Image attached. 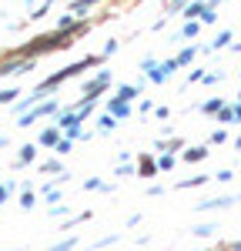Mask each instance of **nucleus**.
<instances>
[{
	"label": "nucleus",
	"instance_id": "obj_1",
	"mask_svg": "<svg viewBox=\"0 0 241 251\" xmlns=\"http://www.w3.org/2000/svg\"><path fill=\"white\" fill-rule=\"evenodd\" d=\"M100 54H91V57H84V60H77V64H71V67H64V71H57V74H54V77H47L44 80V84H40L37 91H34V94H47V91H54V87H60V84H64V80H71V77H77L80 71H87V67H97L100 64Z\"/></svg>",
	"mask_w": 241,
	"mask_h": 251
},
{
	"label": "nucleus",
	"instance_id": "obj_2",
	"mask_svg": "<svg viewBox=\"0 0 241 251\" xmlns=\"http://www.w3.org/2000/svg\"><path fill=\"white\" fill-rule=\"evenodd\" d=\"M57 111H60L57 97H54V100H44V104H34L30 111L20 114V127H30V124H37L40 117H50V114H57Z\"/></svg>",
	"mask_w": 241,
	"mask_h": 251
},
{
	"label": "nucleus",
	"instance_id": "obj_3",
	"mask_svg": "<svg viewBox=\"0 0 241 251\" xmlns=\"http://www.w3.org/2000/svg\"><path fill=\"white\" fill-rule=\"evenodd\" d=\"M238 198L235 194H218V198H208V201H201L198 211H221V208H231Z\"/></svg>",
	"mask_w": 241,
	"mask_h": 251
},
{
	"label": "nucleus",
	"instance_id": "obj_4",
	"mask_svg": "<svg viewBox=\"0 0 241 251\" xmlns=\"http://www.w3.org/2000/svg\"><path fill=\"white\" fill-rule=\"evenodd\" d=\"M107 87H111V74H107V71H100L97 77H94L91 84H87V87H84V97H97V94H104Z\"/></svg>",
	"mask_w": 241,
	"mask_h": 251
},
{
	"label": "nucleus",
	"instance_id": "obj_5",
	"mask_svg": "<svg viewBox=\"0 0 241 251\" xmlns=\"http://www.w3.org/2000/svg\"><path fill=\"white\" fill-rule=\"evenodd\" d=\"M211 154L208 151V144H191V148H181V161H188V164H198L204 157Z\"/></svg>",
	"mask_w": 241,
	"mask_h": 251
},
{
	"label": "nucleus",
	"instance_id": "obj_6",
	"mask_svg": "<svg viewBox=\"0 0 241 251\" xmlns=\"http://www.w3.org/2000/svg\"><path fill=\"white\" fill-rule=\"evenodd\" d=\"M107 114L118 117V121H124V117H131V104L120 100V97H111V100H107Z\"/></svg>",
	"mask_w": 241,
	"mask_h": 251
},
{
	"label": "nucleus",
	"instance_id": "obj_7",
	"mask_svg": "<svg viewBox=\"0 0 241 251\" xmlns=\"http://www.w3.org/2000/svg\"><path fill=\"white\" fill-rule=\"evenodd\" d=\"M134 171H138L141 177H154V174H158V164H154V157H151V154H144V157H138Z\"/></svg>",
	"mask_w": 241,
	"mask_h": 251
},
{
	"label": "nucleus",
	"instance_id": "obj_8",
	"mask_svg": "<svg viewBox=\"0 0 241 251\" xmlns=\"http://www.w3.org/2000/svg\"><path fill=\"white\" fill-rule=\"evenodd\" d=\"M34 161H37V148H34V144H24V148H20V154H17V161H14V168L34 164Z\"/></svg>",
	"mask_w": 241,
	"mask_h": 251
},
{
	"label": "nucleus",
	"instance_id": "obj_9",
	"mask_svg": "<svg viewBox=\"0 0 241 251\" xmlns=\"http://www.w3.org/2000/svg\"><path fill=\"white\" fill-rule=\"evenodd\" d=\"M57 137H60V127H57V124H47V127L40 131V144H44V148H54Z\"/></svg>",
	"mask_w": 241,
	"mask_h": 251
},
{
	"label": "nucleus",
	"instance_id": "obj_10",
	"mask_svg": "<svg viewBox=\"0 0 241 251\" xmlns=\"http://www.w3.org/2000/svg\"><path fill=\"white\" fill-rule=\"evenodd\" d=\"M211 181V174H194V177H184V181H178L181 191H188V188H201V184H208Z\"/></svg>",
	"mask_w": 241,
	"mask_h": 251
},
{
	"label": "nucleus",
	"instance_id": "obj_11",
	"mask_svg": "<svg viewBox=\"0 0 241 251\" xmlns=\"http://www.w3.org/2000/svg\"><path fill=\"white\" fill-rule=\"evenodd\" d=\"M94 107H97V97H84V100L74 104V111H77L80 117H91V114H94Z\"/></svg>",
	"mask_w": 241,
	"mask_h": 251
},
{
	"label": "nucleus",
	"instance_id": "obj_12",
	"mask_svg": "<svg viewBox=\"0 0 241 251\" xmlns=\"http://www.w3.org/2000/svg\"><path fill=\"white\" fill-rule=\"evenodd\" d=\"M118 97L131 104L134 97H141V87H138V84H120V87H118Z\"/></svg>",
	"mask_w": 241,
	"mask_h": 251
},
{
	"label": "nucleus",
	"instance_id": "obj_13",
	"mask_svg": "<svg viewBox=\"0 0 241 251\" xmlns=\"http://www.w3.org/2000/svg\"><path fill=\"white\" fill-rule=\"evenodd\" d=\"M111 131H118V117L100 114V121H97V134H111Z\"/></svg>",
	"mask_w": 241,
	"mask_h": 251
},
{
	"label": "nucleus",
	"instance_id": "obj_14",
	"mask_svg": "<svg viewBox=\"0 0 241 251\" xmlns=\"http://www.w3.org/2000/svg\"><path fill=\"white\" fill-rule=\"evenodd\" d=\"M231 37H235L231 30H221V34H218L215 40H211V44H208L204 50H221V47H228V44H231Z\"/></svg>",
	"mask_w": 241,
	"mask_h": 251
},
{
	"label": "nucleus",
	"instance_id": "obj_15",
	"mask_svg": "<svg viewBox=\"0 0 241 251\" xmlns=\"http://www.w3.org/2000/svg\"><path fill=\"white\" fill-rule=\"evenodd\" d=\"M154 164H158V171H171V168L178 164V157L171 154V151H161V154H158V161H154Z\"/></svg>",
	"mask_w": 241,
	"mask_h": 251
},
{
	"label": "nucleus",
	"instance_id": "obj_16",
	"mask_svg": "<svg viewBox=\"0 0 241 251\" xmlns=\"http://www.w3.org/2000/svg\"><path fill=\"white\" fill-rule=\"evenodd\" d=\"M215 231H218L215 221H204V225H194V228H191V234H198V238H211Z\"/></svg>",
	"mask_w": 241,
	"mask_h": 251
},
{
	"label": "nucleus",
	"instance_id": "obj_17",
	"mask_svg": "<svg viewBox=\"0 0 241 251\" xmlns=\"http://www.w3.org/2000/svg\"><path fill=\"white\" fill-rule=\"evenodd\" d=\"M34 204H37V194H34L30 188H27V184H24V191H20V208H24V211H30Z\"/></svg>",
	"mask_w": 241,
	"mask_h": 251
},
{
	"label": "nucleus",
	"instance_id": "obj_18",
	"mask_svg": "<svg viewBox=\"0 0 241 251\" xmlns=\"http://www.w3.org/2000/svg\"><path fill=\"white\" fill-rule=\"evenodd\" d=\"M204 7H208V0H194L191 7H181V10H184V17L191 20V17H201V14H204Z\"/></svg>",
	"mask_w": 241,
	"mask_h": 251
},
{
	"label": "nucleus",
	"instance_id": "obj_19",
	"mask_svg": "<svg viewBox=\"0 0 241 251\" xmlns=\"http://www.w3.org/2000/svg\"><path fill=\"white\" fill-rule=\"evenodd\" d=\"M194 57H198V47H184V50H181L174 60H178V67H188V64H191Z\"/></svg>",
	"mask_w": 241,
	"mask_h": 251
},
{
	"label": "nucleus",
	"instance_id": "obj_20",
	"mask_svg": "<svg viewBox=\"0 0 241 251\" xmlns=\"http://www.w3.org/2000/svg\"><path fill=\"white\" fill-rule=\"evenodd\" d=\"M84 191H111V184L100 181V177H87V181H84Z\"/></svg>",
	"mask_w": 241,
	"mask_h": 251
},
{
	"label": "nucleus",
	"instance_id": "obj_21",
	"mask_svg": "<svg viewBox=\"0 0 241 251\" xmlns=\"http://www.w3.org/2000/svg\"><path fill=\"white\" fill-rule=\"evenodd\" d=\"M100 0H74V3H71V14H87V10H91V7H97Z\"/></svg>",
	"mask_w": 241,
	"mask_h": 251
},
{
	"label": "nucleus",
	"instance_id": "obj_22",
	"mask_svg": "<svg viewBox=\"0 0 241 251\" xmlns=\"http://www.w3.org/2000/svg\"><path fill=\"white\" fill-rule=\"evenodd\" d=\"M184 141L181 137H168V141H158V151H181Z\"/></svg>",
	"mask_w": 241,
	"mask_h": 251
},
{
	"label": "nucleus",
	"instance_id": "obj_23",
	"mask_svg": "<svg viewBox=\"0 0 241 251\" xmlns=\"http://www.w3.org/2000/svg\"><path fill=\"white\" fill-rule=\"evenodd\" d=\"M40 171H44V174H60V171H64V164H60L57 157H50V161L40 164Z\"/></svg>",
	"mask_w": 241,
	"mask_h": 251
},
{
	"label": "nucleus",
	"instance_id": "obj_24",
	"mask_svg": "<svg viewBox=\"0 0 241 251\" xmlns=\"http://www.w3.org/2000/svg\"><path fill=\"white\" fill-rule=\"evenodd\" d=\"M14 191H20L17 181H7V184H0V204H3V201H7V198H10Z\"/></svg>",
	"mask_w": 241,
	"mask_h": 251
},
{
	"label": "nucleus",
	"instance_id": "obj_25",
	"mask_svg": "<svg viewBox=\"0 0 241 251\" xmlns=\"http://www.w3.org/2000/svg\"><path fill=\"white\" fill-rule=\"evenodd\" d=\"M17 97H20L17 87H7V91H0V107H3V104H14Z\"/></svg>",
	"mask_w": 241,
	"mask_h": 251
},
{
	"label": "nucleus",
	"instance_id": "obj_26",
	"mask_svg": "<svg viewBox=\"0 0 241 251\" xmlns=\"http://www.w3.org/2000/svg\"><path fill=\"white\" fill-rule=\"evenodd\" d=\"M74 248H77V238H64L57 245H50V251H74Z\"/></svg>",
	"mask_w": 241,
	"mask_h": 251
},
{
	"label": "nucleus",
	"instance_id": "obj_27",
	"mask_svg": "<svg viewBox=\"0 0 241 251\" xmlns=\"http://www.w3.org/2000/svg\"><path fill=\"white\" fill-rule=\"evenodd\" d=\"M215 114H218V121H221V124H231V121H235V111H231V107H224V104H221V107L215 111Z\"/></svg>",
	"mask_w": 241,
	"mask_h": 251
},
{
	"label": "nucleus",
	"instance_id": "obj_28",
	"mask_svg": "<svg viewBox=\"0 0 241 251\" xmlns=\"http://www.w3.org/2000/svg\"><path fill=\"white\" fill-rule=\"evenodd\" d=\"M198 30H201V24H198V20H188V24L181 27V37H194Z\"/></svg>",
	"mask_w": 241,
	"mask_h": 251
},
{
	"label": "nucleus",
	"instance_id": "obj_29",
	"mask_svg": "<svg viewBox=\"0 0 241 251\" xmlns=\"http://www.w3.org/2000/svg\"><path fill=\"white\" fill-rule=\"evenodd\" d=\"M114 174H118V177H127V174H134V164H131V161H118Z\"/></svg>",
	"mask_w": 241,
	"mask_h": 251
},
{
	"label": "nucleus",
	"instance_id": "obj_30",
	"mask_svg": "<svg viewBox=\"0 0 241 251\" xmlns=\"http://www.w3.org/2000/svg\"><path fill=\"white\" fill-rule=\"evenodd\" d=\"M218 107H221V97H211V100H204V104H201V111H204V114H215Z\"/></svg>",
	"mask_w": 241,
	"mask_h": 251
},
{
	"label": "nucleus",
	"instance_id": "obj_31",
	"mask_svg": "<svg viewBox=\"0 0 241 251\" xmlns=\"http://www.w3.org/2000/svg\"><path fill=\"white\" fill-rule=\"evenodd\" d=\"M87 218H91V211H84V214H74V218H67V221H64V228H74V225H84Z\"/></svg>",
	"mask_w": 241,
	"mask_h": 251
},
{
	"label": "nucleus",
	"instance_id": "obj_32",
	"mask_svg": "<svg viewBox=\"0 0 241 251\" xmlns=\"http://www.w3.org/2000/svg\"><path fill=\"white\" fill-rule=\"evenodd\" d=\"M218 20V14H215V7H204V14L198 17V24H215Z\"/></svg>",
	"mask_w": 241,
	"mask_h": 251
},
{
	"label": "nucleus",
	"instance_id": "obj_33",
	"mask_svg": "<svg viewBox=\"0 0 241 251\" xmlns=\"http://www.w3.org/2000/svg\"><path fill=\"white\" fill-rule=\"evenodd\" d=\"M211 177H218L221 184H228V181L235 177V171H231V168H221V171H218V174H211Z\"/></svg>",
	"mask_w": 241,
	"mask_h": 251
},
{
	"label": "nucleus",
	"instance_id": "obj_34",
	"mask_svg": "<svg viewBox=\"0 0 241 251\" xmlns=\"http://www.w3.org/2000/svg\"><path fill=\"white\" fill-rule=\"evenodd\" d=\"M47 10H50V0H44V3H40L37 10L30 14V20H40V17H44V14H47Z\"/></svg>",
	"mask_w": 241,
	"mask_h": 251
},
{
	"label": "nucleus",
	"instance_id": "obj_35",
	"mask_svg": "<svg viewBox=\"0 0 241 251\" xmlns=\"http://www.w3.org/2000/svg\"><path fill=\"white\" fill-rule=\"evenodd\" d=\"M118 40H107V44H104V54H100V57H111V54H118Z\"/></svg>",
	"mask_w": 241,
	"mask_h": 251
},
{
	"label": "nucleus",
	"instance_id": "obj_36",
	"mask_svg": "<svg viewBox=\"0 0 241 251\" xmlns=\"http://www.w3.org/2000/svg\"><path fill=\"white\" fill-rule=\"evenodd\" d=\"M221 77H224L221 71H218V74H201V80H198V84H218Z\"/></svg>",
	"mask_w": 241,
	"mask_h": 251
},
{
	"label": "nucleus",
	"instance_id": "obj_37",
	"mask_svg": "<svg viewBox=\"0 0 241 251\" xmlns=\"http://www.w3.org/2000/svg\"><path fill=\"white\" fill-rule=\"evenodd\" d=\"M47 214H50V218H60V214H67V208L57 201V204H50V211H47Z\"/></svg>",
	"mask_w": 241,
	"mask_h": 251
},
{
	"label": "nucleus",
	"instance_id": "obj_38",
	"mask_svg": "<svg viewBox=\"0 0 241 251\" xmlns=\"http://www.w3.org/2000/svg\"><path fill=\"white\" fill-rule=\"evenodd\" d=\"M114 241H118V234H107V238H100L94 248H107V245H114Z\"/></svg>",
	"mask_w": 241,
	"mask_h": 251
},
{
	"label": "nucleus",
	"instance_id": "obj_39",
	"mask_svg": "<svg viewBox=\"0 0 241 251\" xmlns=\"http://www.w3.org/2000/svg\"><path fill=\"white\" fill-rule=\"evenodd\" d=\"M224 141H228L224 131H215V134H211V144H224Z\"/></svg>",
	"mask_w": 241,
	"mask_h": 251
},
{
	"label": "nucleus",
	"instance_id": "obj_40",
	"mask_svg": "<svg viewBox=\"0 0 241 251\" xmlns=\"http://www.w3.org/2000/svg\"><path fill=\"white\" fill-rule=\"evenodd\" d=\"M47 201H50V204H57V201H60V191H57V188H50V191H47Z\"/></svg>",
	"mask_w": 241,
	"mask_h": 251
},
{
	"label": "nucleus",
	"instance_id": "obj_41",
	"mask_svg": "<svg viewBox=\"0 0 241 251\" xmlns=\"http://www.w3.org/2000/svg\"><path fill=\"white\" fill-rule=\"evenodd\" d=\"M147 194H151V198H161V194H164V188H161V184H151V188H147Z\"/></svg>",
	"mask_w": 241,
	"mask_h": 251
},
{
	"label": "nucleus",
	"instance_id": "obj_42",
	"mask_svg": "<svg viewBox=\"0 0 241 251\" xmlns=\"http://www.w3.org/2000/svg\"><path fill=\"white\" fill-rule=\"evenodd\" d=\"M154 114H158L161 121H168V117H171V111H168V107H154Z\"/></svg>",
	"mask_w": 241,
	"mask_h": 251
},
{
	"label": "nucleus",
	"instance_id": "obj_43",
	"mask_svg": "<svg viewBox=\"0 0 241 251\" xmlns=\"http://www.w3.org/2000/svg\"><path fill=\"white\" fill-rule=\"evenodd\" d=\"M231 111H235V121H241V100L235 104V107H231Z\"/></svg>",
	"mask_w": 241,
	"mask_h": 251
},
{
	"label": "nucleus",
	"instance_id": "obj_44",
	"mask_svg": "<svg viewBox=\"0 0 241 251\" xmlns=\"http://www.w3.org/2000/svg\"><path fill=\"white\" fill-rule=\"evenodd\" d=\"M231 251H241V241H235V245H231Z\"/></svg>",
	"mask_w": 241,
	"mask_h": 251
},
{
	"label": "nucleus",
	"instance_id": "obj_45",
	"mask_svg": "<svg viewBox=\"0 0 241 251\" xmlns=\"http://www.w3.org/2000/svg\"><path fill=\"white\" fill-rule=\"evenodd\" d=\"M235 148H238V151H241V137H235Z\"/></svg>",
	"mask_w": 241,
	"mask_h": 251
},
{
	"label": "nucleus",
	"instance_id": "obj_46",
	"mask_svg": "<svg viewBox=\"0 0 241 251\" xmlns=\"http://www.w3.org/2000/svg\"><path fill=\"white\" fill-rule=\"evenodd\" d=\"M238 201H241V194H238Z\"/></svg>",
	"mask_w": 241,
	"mask_h": 251
}]
</instances>
